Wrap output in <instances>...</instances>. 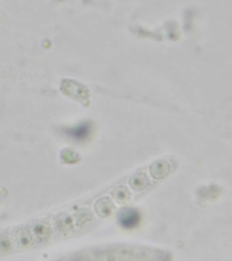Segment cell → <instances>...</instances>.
<instances>
[{
	"instance_id": "cell-2",
	"label": "cell",
	"mask_w": 232,
	"mask_h": 261,
	"mask_svg": "<svg viewBox=\"0 0 232 261\" xmlns=\"http://www.w3.org/2000/svg\"><path fill=\"white\" fill-rule=\"evenodd\" d=\"M90 131H91L90 124L88 123H83L74 128L69 129L67 133L75 140L83 141L89 135Z\"/></svg>"
},
{
	"instance_id": "cell-1",
	"label": "cell",
	"mask_w": 232,
	"mask_h": 261,
	"mask_svg": "<svg viewBox=\"0 0 232 261\" xmlns=\"http://www.w3.org/2000/svg\"><path fill=\"white\" fill-rule=\"evenodd\" d=\"M140 222H141V215L134 208H126L119 214L120 225L127 230L136 228Z\"/></svg>"
}]
</instances>
